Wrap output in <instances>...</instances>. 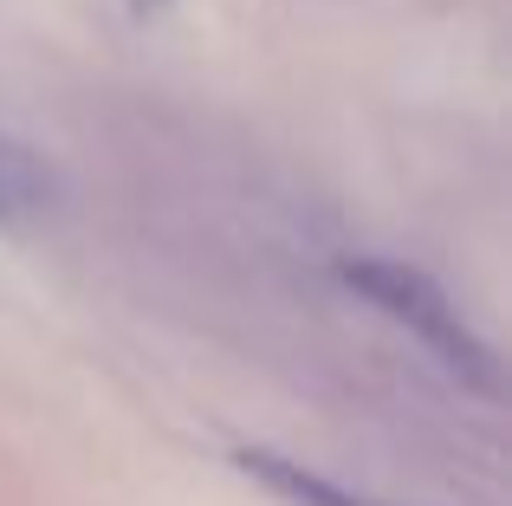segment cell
Wrapping results in <instances>:
<instances>
[{"label": "cell", "mask_w": 512, "mask_h": 506, "mask_svg": "<svg viewBox=\"0 0 512 506\" xmlns=\"http://www.w3.org/2000/svg\"><path fill=\"white\" fill-rule=\"evenodd\" d=\"M344 286L357 292V299H370L376 312H389L415 344H428L467 390H480V396L500 390V357H493V344L454 312V299L428 273H415V266H402V260H344Z\"/></svg>", "instance_id": "obj_1"}, {"label": "cell", "mask_w": 512, "mask_h": 506, "mask_svg": "<svg viewBox=\"0 0 512 506\" xmlns=\"http://www.w3.org/2000/svg\"><path fill=\"white\" fill-rule=\"evenodd\" d=\"M59 202V182H52L46 156H33L26 143L0 137V228H26L46 208Z\"/></svg>", "instance_id": "obj_2"}, {"label": "cell", "mask_w": 512, "mask_h": 506, "mask_svg": "<svg viewBox=\"0 0 512 506\" xmlns=\"http://www.w3.org/2000/svg\"><path fill=\"white\" fill-rule=\"evenodd\" d=\"M234 468L240 474H253L260 487H273L286 506H376V500H363V494H344L338 481H325V474H312V468H299V461H286V455H266V448H234Z\"/></svg>", "instance_id": "obj_3"}, {"label": "cell", "mask_w": 512, "mask_h": 506, "mask_svg": "<svg viewBox=\"0 0 512 506\" xmlns=\"http://www.w3.org/2000/svg\"><path fill=\"white\" fill-rule=\"evenodd\" d=\"M130 7H137V13H156V7H169V0H130Z\"/></svg>", "instance_id": "obj_4"}]
</instances>
